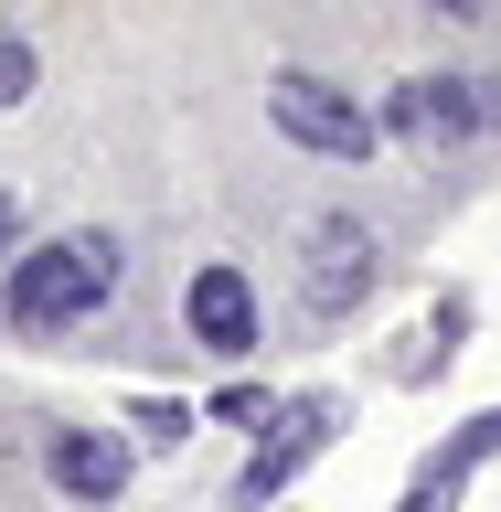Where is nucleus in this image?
<instances>
[{
  "label": "nucleus",
  "instance_id": "1",
  "mask_svg": "<svg viewBox=\"0 0 501 512\" xmlns=\"http://www.w3.org/2000/svg\"><path fill=\"white\" fill-rule=\"evenodd\" d=\"M118 235H54V246H22L11 278H0V320L11 331H75L118 299Z\"/></svg>",
  "mask_w": 501,
  "mask_h": 512
},
{
  "label": "nucleus",
  "instance_id": "2",
  "mask_svg": "<svg viewBox=\"0 0 501 512\" xmlns=\"http://www.w3.org/2000/svg\"><path fill=\"white\" fill-rule=\"evenodd\" d=\"M267 118H278V139H299L310 160H374V107L352 86H331V75H310V64H288V75H267Z\"/></svg>",
  "mask_w": 501,
  "mask_h": 512
},
{
  "label": "nucleus",
  "instance_id": "3",
  "mask_svg": "<svg viewBox=\"0 0 501 512\" xmlns=\"http://www.w3.org/2000/svg\"><path fill=\"white\" fill-rule=\"evenodd\" d=\"M384 256H374V224L363 214H320L310 224V256H299V310L310 320H352L363 299H374Z\"/></svg>",
  "mask_w": 501,
  "mask_h": 512
},
{
  "label": "nucleus",
  "instance_id": "4",
  "mask_svg": "<svg viewBox=\"0 0 501 512\" xmlns=\"http://www.w3.org/2000/svg\"><path fill=\"white\" fill-rule=\"evenodd\" d=\"M331 427H342V395H299V406H278V438H256V459L235 470V512H267L288 480L331 448Z\"/></svg>",
  "mask_w": 501,
  "mask_h": 512
},
{
  "label": "nucleus",
  "instance_id": "5",
  "mask_svg": "<svg viewBox=\"0 0 501 512\" xmlns=\"http://www.w3.org/2000/svg\"><path fill=\"white\" fill-rule=\"evenodd\" d=\"M374 128H395L406 150H459L480 128V75H406V86L384 96Z\"/></svg>",
  "mask_w": 501,
  "mask_h": 512
},
{
  "label": "nucleus",
  "instance_id": "6",
  "mask_svg": "<svg viewBox=\"0 0 501 512\" xmlns=\"http://www.w3.org/2000/svg\"><path fill=\"white\" fill-rule=\"evenodd\" d=\"M182 320H192V342L214 352V363H246L256 352V288H246V267H192V288H182Z\"/></svg>",
  "mask_w": 501,
  "mask_h": 512
},
{
  "label": "nucleus",
  "instance_id": "7",
  "mask_svg": "<svg viewBox=\"0 0 501 512\" xmlns=\"http://www.w3.org/2000/svg\"><path fill=\"white\" fill-rule=\"evenodd\" d=\"M43 470H54V491L64 502H118L128 491V438L118 427H54V438H43Z\"/></svg>",
  "mask_w": 501,
  "mask_h": 512
},
{
  "label": "nucleus",
  "instance_id": "8",
  "mask_svg": "<svg viewBox=\"0 0 501 512\" xmlns=\"http://www.w3.org/2000/svg\"><path fill=\"white\" fill-rule=\"evenodd\" d=\"M480 459H501V406H480L470 427H459V438H448L438 459H427V480H448V491H459V480H470Z\"/></svg>",
  "mask_w": 501,
  "mask_h": 512
},
{
  "label": "nucleus",
  "instance_id": "9",
  "mask_svg": "<svg viewBox=\"0 0 501 512\" xmlns=\"http://www.w3.org/2000/svg\"><path fill=\"white\" fill-rule=\"evenodd\" d=\"M128 427H139L150 448H182V438H192V406H171V395H139V406H128Z\"/></svg>",
  "mask_w": 501,
  "mask_h": 512
},
{
  "label": "nucleus",
  "instance_id": "10",
  "mask_svg": "<svg viewBox=\"0 0 501 512\" xmlns=\"http://www.w3.org/2000/svg\"><path fill=\"white\" fill-rule=\"evenodd\" d=\"M22 96H32V43L0 22V107H22Z\"/></svg>",
  "mask_w": 501,
  "mask_h": 512
},
{
  "label": "nucleus",
  "instance_id": "11",
  "mask_svg": "<svg viewBox=\"0 0 501 512\" xmlns=\"http://www.w3.org/2000/svg\"><path fill=\"white\" fill-rule=\"evenodd\" d=\"M214 416H235V427H278V406H267L256 384H224V395H214Z\"/></svg>",
  "mask_w": 501,
  "mask_h": 512
},
{
  "label": "nucleus",
  "instance_id": "12",
  "mask_svg": "<svg viewBox=\"0 0 501 512\" xmlns=\"http://www.w3.org/2000/svg\"><path fill=\"white\" fill-rule=\"evenodd\" d=\"M22 235H32V203L0 182V256H22Z\"/></svg>",
  "mask_w": 501,
  "mask_h": 512
},
{
  "label": "nucleus",
  "instance_id": "13",
  "mask_svg": "<svg viewBox=\"0 0 501 512\" xmlns=\"http://www.w3.org/2000/svg\"><path fill=\"white\" fill-rule=\"evenodd\" d=\"M395 512H448V480H427V470H416V491H406Z\"/></svg>",
  "mask_w": 501,
  "mask_h": 512
}]
</instances>
